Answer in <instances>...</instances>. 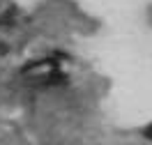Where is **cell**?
<instances>
[{
  "label": "cell",
  "mask_w": 152,
  "mask_h": 145,
  "mask_svg": "<svg viewBox=\"0 0 152 145\" xmlns=\"http://www.w3.org/2000/svg\"><path fill=\"white\" fill-rule=\"evenodd\" d=\"M145 134H148V138H152V127L148 129V131H145Z\"/></svg>",
  "instance_id": "6da1fadb"
}]
</instances>
